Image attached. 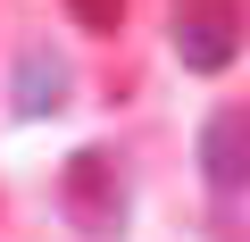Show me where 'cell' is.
<instances>
[{"label":"cell","instance_id":"cell-1","mask_svg":"<svg viewBox=\"0 0 250 242\" xmlns=\"http://www.w3.org/2000/svg\"><path fill=\"white\" fill-rule=\"evenodd\" d=\"M59 200H67V217L83 234H117L125 225V167H117V151H75L59 167Z\"/></svg>","mask_w":250,"mask_h":242},{"label":"cell","instance_id":"cell-2","mask_svg":"<svg viewBox=\"0 0 250 242\" xmlns=\"http://www.w3.org/2000/svg\"><path fill=\"white\" fill-rule=\"evenodd\" d=\"M67 92H75V67H67L50 42H25V50H17V75H9V109L25 117V126H42V117L67 109Z\"/></svg>","mask_w":250,"mask_h":242},{"label":"cell","instance_id":"cell-3","mask_svg":"<svg viewBox=\"0 0 250 242\" xmlns=\"http://www.w3.org/2000/svg\"><path fill=\"white\" fill-rule=\"evenodd\" d=\"M200 176H208V192H242L250 184V100H225L200 126Z\"/></svg>","mask_w":250,"mask_h":242},{"label":"cell","instance_id":"cell-4","mask_svg":"<svg viewBox=\"0 0 250 242\" xmlns=\"http://www.w3.org/2000/svg\"><path fill=\"white\" fill-rule=\"evenodd\" d=\"M233 17L225 9H192V17H175V59L192 67V75H225L233 67Z\"/></svg>","mask_w":250,"mask_h":242},{"label":"cell","instance_id":"cell-5","mask_svg":"<svg viewBox=\"0 0 250 242\" xmlns=\"http://www.w3.org/2000/svg\"><path fill=\"white\" fill-rule=\"evenodd\" d=\"M67 9H75L83 34H117V25H125V0H67Z\"/></svg>","mask_w":250,"mask_h":242}]
</instances>
